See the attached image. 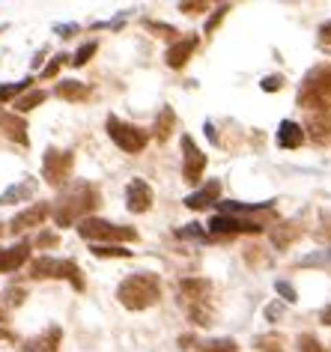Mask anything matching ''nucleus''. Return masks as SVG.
<instances>
[{
  "instance_id": "nucleus-28",
  "label": "nucleus",
  "mask_w": 331,
  "mask_h": 352,
  "mask_svg": "<svg viewBox=\"0 0 331 352\" xmlns=\"http://www.w3.org/2000/svg\"><path fill=\"white\" fill-rule=\"evenodd\" d=\"M272 206V200H266V204H221L224 215H233V212H260V209H269Z\"/></svg>"
},
{
  "instance_id": "nucleus-7",
  "label": "nucleus",
  "mask_w": 331,
  "mask_h": 352,
  "mask_svg": "<svg viewBox=\"0 0 331 352\" xmlns=\"http://www.w3.org/2000/svg\"><path fill=\"white\" fill-rule=\"evenodd\" d=\"M206 170V155L200 153V146L194 144L191 135H182V173L188 182H197Z\"/></svg>"
},
{
  "instance_id": "nucleus-26",
  "label": "nucleus",
  "mask_w": 331,
  "mask_h": 352,
  "mask_svg": "<svg viewBox=\"0 0 331 352\" xmlns=\"http://www.w3.org/2000/svg\"><path fill=\"white\" fill-rule=\"evenodd\" d=\"M254 346L260 352H284V338L281 334H260L254 340Z\"/></svg>"
},
{
  "instance_id": "nucleus-33",
  "label": "nucleus",
  "mask_w": 331,
  "mask_h": 352,
  "mask_svg": "<svg viewBox=\"0 0 331 352\" xmlns=\"http://www.w3.org/2000/svg\"><path fill=\"white\" fill-rule=\"evenodd\" d=\"M176 236H182V239H206V230L200 224H185L176 230Z\"/></svg>"
},
{
  "instance_id": "nucleus-45",
  "label": "nucleus",
  "mask_w": 331,
  "mask_h": 352,
  "mask_svg": "<svg viewBox=\"0 0 331 352\" xmlns=\"http://www.w3.org/2000/svg\"><path fill=\"white\" fill-rule=\"evenodd\" d=\"M266 316H269V320H275V316H281V307L272 305V307H269V311H266Z\"/></svg>"
},
{
  "instance_id": "nucleus-10",
  "label": "nucleus",
  "mask_w": 331,
  "mask_h": 352,
  "mask_svg": "<svg viewBox=\"0 0 331 352\" xmlns=\"http://www.w3.org/2000/svg\"><path fill=\"white\" fill-rule=\"evenodd\" d=\"M209 230L212 233H263V224L242 221V218H233V215H215L209 221Z\"/></svg>"
},
{
  "instance_id": "nucleus-14",
  "label": "nucleus",
  "mask_w": 331,
  "mask_h": 352,
  "mask_svg": "<svg viewBox=\"0 0 331 352\" xmlns=\"http://www.w3.org/2000/svg\"><path fill=\"white\" fill-rule=\"evenodd\" d=\"M197 36H182L176 39L173 45L168 48V66L170 69H182L191 60V54H194V48H197Z\"/></svg>"
},
{
  "instance_id": "nucleus-31",
  "label": "nucleus",
  "mask_w": 331,
  "mask_h": 352,
  "mask_svg": "<svg viewBox=\"0 0 331 352\" xmlns=\"http://www.w3.org/2000/svg\"><path fill=\"white\" fill-rule=\"evenodd\" d=\"M144 28H146V30H152V33H161V36H170V39L182 36L176 28H170V24H161V21H152V19H146V21H144Z\"/></svg>"
},
{
  "instance_id": "nucleus-39",
  "label": "nucleus",
  "mask_w": 331,
  "mask_h": 352,
  "mask_svg": "<svg viewBox=\"0 0 331 352\" xmlns=\"http://www.w3.org/2000/svg\"><path fill=\"white\" fill-rule=\"evenodd\" d=\"M66 60H69L66 54H57V57L45 66V72H42V75H45V78H54V75H57V69H60V63H66Z\"/></svg>"
},
{
  "instance_id": "nucleus-40",
  "label": "nucleus",
  "mask_w": 331,
  "mask_h": 352,
  "mask_svg": "<svg viewBox=\"0 0 331 352\" xmlns=\"http://www.w3.org/2000/svg\"><path fill=\"white\" fill-rule=\"evenodd\" d=\"M301 263H304V266H317V263H331V251H322V254H313V257H304Z\"/></svg>"
},
{
  "instance_id": "nucleus-17",
  "label": "nucleus",
  "mask_w": 331,
  "mask_h": 352,
  "mask_svg": "<svg viewBox=\"0 0 331 352\" xmlns=\"http://www.w3.org/2000/svg\"><path fill=\"white\" fill-rule=\"evenodd\" d=\"M27 257H30V245L27 242H19L10 251H0V272H15L19 266L27 263Z\"/></svg>"
},
{
  "instance_id": "nucleus-34",
  "label": "nucleus",
  "mask_w": 331,
  "mask_h": 352,
  "mask_svg": "<svg viewBox=\"0 0 331 352\" xmlns=\"http://www.w3.org/2000/svg\"><path fill=\"white\" fill-rule=\"evenodd\" d=\"M227 12H230V3H221V6H218V10L212 12V19L206 21V33H215V28L224 21V15H227Z\"/></svg>"
},
{
  "instance_id": "nucleus-2",
  "label": "nucleus",
  "mask_w": 331,
  "mask_h": 352,
  "mask_svg": "<svg viewBox=\"0 0 331 352\" xmlns=\"http://www.w3.org/2000/svg\"><path fill=\"white\" fill-rule=\"evenodd\" d=\"M119 305L128 311H146L161 298V284L152 272H141V275H128L123 284L117 287Z\"/></svg>"
},
{
  "instance_id": "nucleus-41",
  "label": "nucleus",
  "mask_w": 331,
  "mask_h": 352,
  "mask_svg": "<svg viewBox=\"0 0 331 352\" xmlns=\"http://www.w3.org/2000/svg\"><path fill=\"white\" fill-rule=\"evenodd\" d=\"M317 239L319 242H331V218L322 221V230H317Z\"/></svg>"
},
{
  "instance_id": "nucleus-37",
  "label": "nucleus",
  "mask_w": 331,
  "mask_h": 352,
  "mask_svg": "<svg viewBox=\"0 0 331 352\" xmlns=\"http://www.w3.org/2000/svg\"><path fill=\"white\" fill-rule=\"evenodd\" d=\"M275 289H277V296H284V302H295V298H299V296H295V287L286 284V280H277Z\"/></svg>"
},
{
  "instance_id": "nucleus-48",
  "label": "nucleus",
  "mask_w": 331,
  "mask_h": 352,
  "mask_svg": "<svg viewBox=\"0 0 331 352\" xmlns=\"http://www.w3.org/2000/svg\"><path fill=\"white\" fill-rule=\"evenodd\" d=\"M0 322H6V311H3V307H0Z\"/></svg>"
},
{
  "instance_id": "nucleus-36",
  "label": "nucleus",
  "mask_w": 331,
  "mask_h": 352,
  "mask_svg": "<svg viewBox=\"0 0 331 352\" xmlns=\"http://www.w3.org/2000/svg\"><path fill=\"white\" fill-rule=\"evenodd\" d=\"M260 87H263V93H277V90L284 87V78H281V75H266Z\"/></svg>"
},
{
  "instance_id": "nucleus-22",
  "label": "nucleus",
  "mask_w": 331,
  "mask_h": 352,
  "mask_svg": "<svg viewBox=\"0 0 331 352\" xmlns=\"http://www.w3.org/2000/svg\"><path fill=\"white\" fill-rule=\"evenodd\" d=\"M33 191H36V179H24L21 186H12V188H6V191H3V195H0V204H3V206L19 204V200L30 197Z\"/></svg>"
},
{
  "instance_id": "nucleus-9",
  "label": "nucleus",
  "mask_w": 331,
  "mask_h": 352,
  "mask_svg": "<svg viewBox=\"0 0 331 352\" xmlns=\"http://www.w3.org/2000/svg\"><path fill=\"white\" fill-rule=\"evenodd\" d=\"M0 131H3L10 140H15V144H21V146L30 144L27 122H24V117H19L15 111H3V108H0Z\"/></svg>"
},
{
  "instance_id": "nucleus-15",
  "label": "nucleus",
  "mask_w": 331,
  "mask_h": 352,
  "mask_svg": "<svg viewBox=\"0 0 331 352\" xmlns=\"http://www.w3.org/2000/svg\"><path fill=\"white\" fill-rule=\"evenodd\" d=\"M301 233H304L301 221H281V224H275V230H272V245L277 251H286Z\"/></svg>"
},
{
  "instance_id": "nucleus-5",
  "label": "nucleus",
  "mask_w": 331,
  "mask_h": 352,
  "mask_svg": "<svg viewBox=\"0 0 331 352\" xmlns=\"http://www.w3.org/2000/svg\"><path fill=\"white\" fill-rule=\"evenodd\" d=\"M104 129H108L111 140L123 149V153H141V149L150 144V135L141 129V126H132V122H123L119 117H108L104 122Z\"/></svg>"
},
{
  "instance_id": "nucleus-12",
  "label": "nucleus",
  "mask_w": 331,
  "mask_h": 352,
  "mask_svg": "<svg viewBox=\"0 0 331 352\" xmlns=\"http://www.w3.org/2000/svg\"><path fill=\"white\" fill-rule=\"evenodd\" d=\"M126 204L132 212H146L152 206V188L144 179H132L126 188Z\"/></svg>"
},
{
  "instance_id": "nucleus-20",
  "label": "nucleus",
  "mask_w": 331,
  "mask_h": 352,
  "mask_svg": "<svg viewBox=\"0 0 331 352\" xmlns=\"http://www.w3.org/2000/svg\"><path fill=\"white\" fill-rule=\"evenodd\" d=\"M54 93L63 102H87V99H90V87L81 84V81H60Z\"/></svg>"
},
{
  "instance_id": "nucleus-8",
  "label": "nucleus",
  "mask_w": 331,
  "mask_h": 352,
  "mask_svg": "<svg viewBox=\"0 0 331 352\" xmlns=\"http://www.w3.org/2000/svg\"><path fill=\"white\" fill-rule=\"evenodd\" d=\"M209 280L203 278H182L179 280V302H185L188 307H200L206 302V296H209Z\"/></svg>"
},
{
  "instance_id": "nucleus-32",
  "label": "nucleus",
  "mask_w": 331,
  "mask_h": 352,
  "mask_svg": "<svg viewBox=\"0 0 331 352\" xmlns=\"http://www.w3.org/2000/svg\"><path fill=\"white\" fill-rule=\"evenodd\" d=\"M299 352H328V349L322 346L313 334H301V338H299Z\"/></svg>"
},
{
  "instance_id": "nucleus-25",
  "label": "nucleus",
  "mask_w": 331,
  "mask_h": 352,
  "mask_svg": "<svg viewBox=\"0 0 331 352\" xmlns=\"http://www.w3.org/2000/svg\"><path fill=\"white\" fill-rule=\"evenodd\" d=\"M54 272H57V260H54V257H39V260L30 266V278H36V280L54 278Z\"/></svg>"
},
{
  "instance_id": "nucleus-29",
  "label": "nucleus",
  "mask_w": 331,
  "mask_h": 352,
  "mask_svg": "<svg viewBox=\"0 0 331 352\" xmlns=\"http://www.w3.org/2000/svg\"><path fill=\"white\" fill-rule=\"evenodd\" d=\"M33 81L30 78H24V81H19V84H6V87H0V102H10V99H19V96L27 90Z\"/></svg>"
},
{
  "instance_id": "nucleus-23",
  "label": "nucleus",
  "mask_w": 331,
  "mask_h": 352,
  "mask_svg": "<svg viewBox=\"0 0 331 352\" xmlns=\"http://www.w3.org/2000/svg\"><path fill=\"white\" fill-rule=\"evenodd\" d=\"M54 278H66V280H69V284H72L75 289H84L81 269H78L72 260H57V272H54Z\"/></svg>"
},
{
  "instance_id": "nucleus-49",
  "label": "nucleus",
  "mask_w": 331,
  "mask_h": 352,
  "mask_svg": "<svg viewBox=\"0 0 331 352\" xmlns=\"http://www.w3.org/2000/svg\"><path fill=\"white\" fill-rule=\"evenodd\" d=\"M0 236H3V227H0Z\"/></svg>"
},
{
  "instance_id": "nucleus-4",
  "label": "nucleus",
  "mask_w": 331,
  "mask_h": 352,
  "mask_svg": "<svg viewBox=\"0 0 331 352\" xmlns=\"http://www.w3.org/2000/svg\"><path fill=\"white\" fill-rule=\"evenodd\" d=\"M78 233L84 239H95V242H132L137 239L135 227H119V224H111V221H102V218H87V221L78 224Z\"/></svg>"
},
{
  "instance_id": "nucleus-18",
  "label": "nucleus",
  "mask_w": 331,
  "mask_h": 352,
  "mask_svg": "<svg viewBox=\"0 0 331 352\" xmlns=\"http://www.w3.org/2000/svg\"><path fill=\"white\" fill-rule=\"evenodd\" d=\"M301 140H304V129L299 126V122L284 120L281 126H277V146L295 149V146H301Z\"/></svg>"
},
{
  "instance_id": "nucleus-27",
  "label": "nucleus",
  "mask_w": 331,
  "mask_h": 352,
  "mask_svg": "<svg viewBox=\"0 0 331 352\" xmlns=\"http://www.w3.org/2000/svg\"><path fill=\"white\" fill-rule=\"evenodd\" d=\"M236 340H230V338H218V340H206V343H200V349L197 352H236Z\"/></svg>"
},
{
  "instance_id": "nucleus-11",
  "label": "nucleus",
  "mask_w": 331,
  "mask_h": 352,
  "mask_svg": "<svg viewBox=\"0 0 331 352\" xmlns=\"http://www.w3.org/2000/svg\"><path fill=\"white\" fill-rule=\"evenodd\" d=\"M48 212H51V206H48V204H42V200H39V204H33L30 209H24V212H19V215L12 218V224H10V227H12V233L30 230V227H39V224L48 218Z\"/></svg>"
},
{
  "instance_id": "nucleus-13",
  "label": "nucleus",
  "mask_w": 331,
  "mask_h": 352,
  "mask_svg": "<svg viewBox=\"0 0 331 352\" xmlns=\"http://www.w3.org/2000/svg\"><path fill=\"white\" fill-rule=\"evenodd\" d=\"M304 131H308V138L313 140V144H328L331 140V117L328 111H317L308 117V126H304Z\"/></svg>"
},
{
  "instance_id": "nucleus-38",
  "label": "nucleus",
  "mask_w": 331,
  "mask_h": 352,
  "mask_svg": "<svg viewBox=\"0 0 331 352\" xmlns=\"http://www.w3.org/2000/svg\"><path fill=\"white\" fill-rule=\"evenodd\" d=\"M179 10L188 15H197V12H206V3H200V0H182Z\"/></svg>"
},
{
  "instance_id": "nucleus-42",
  "label": "nucleus",
  "mask_w": 331,
  "mask_h": 352,
  "mask_svg": "<svg viewBox=\"0 0 331 352\" xmlns=\"http://www.w3.org/2000/svg\"><path fill=\"white\" fill-rule=\"evenodd\" d=\"M57 245V236L54 233H42L39 236V248H54Z\"/></svg>"
},
{
  "instance_id": "nucleus-43",
  "label": "nucleus",
  "mask_w": 331,
  "mask_h": 352,
  "mask_svg": "<svg viewBox=\"0 0 331 352\" xmlns=\"http://www.w3.org/2000/svg\"><path fill=\"white\" fill-rule=\"evenodd\" d=\"M319 39L326 42V45H331V21H326V24L319 28Z\"/></svg>"
},
{
  "instance_id": "nucleus-16",
  "label": "nucleus",
  "mask_w": 331,
  "mask_h": 352,
  "mask_svg": "<svg viewBox=\"0 0 331 352\" xmlns=\"http://www.w3.org/2000/svg\"><path fill=\"white\" fill-rule=\"evenodd\" d=\"M221 197V182L218 179H209L206 182V188H200V191H194V195H188L185 197V206L188 209H206V206H215V200Z\"/></svg>"
},
{
  "instance_id": "nucleus-24",
  "label": "nucleus",
  "mask_w": 331,
  "mask_h": 352,
  "mask_svg": "<svg viewBox=\"0 0 331 352\" xmlns=\"http://www.w3.org/2000/svg\"><path fill=\"white\" fill-rule=\"evenodd\" d=\"M42 102H45V93H42V90H27L24 96H19V99H15V111H19V113H27V111H33V108H39Z\"/></svg>"
},
{
  "instance_id": "nucleus-1",
  "label": "nucleus",
  "mask_w": 331,
  "mask_h": 352,
  "mask_svg": "<svg viewBox=\"0 0 331 352\" xmlns=\"http://www.w3.org/2000/svg\"><path fill=\"white\" fill-rule=\"evenodd\" d=\"M99 206V191H95L90 182H75L72 188H66L63 195L57 197L54 206V221L57 227H72L87 221V215Z\"/></svg>"
},
{
  "instance_id": "nucleus-47",
  "label": "nucleus",
  "mask_w": 331,
  "mask_h": 352,
  "mask_svg": "<svg viewBox=\"0 0 331 352\" xmlns=\"http://www.w3.org/2000/svg\"><path fill=\"white\" fill-rule=\"evenodd\" d=\"M0 340H12V334H10V331H3V329H0Z\"/></svg>"
},
{
  "instance_id": "nucleus-35",
  "label": "nucleus",
  "mask_w": 331,
  "mask_h": 352,
  "mask_svg": "<svg viewBox=\"0 0 331 352\" xmlns=\"http://www.w3.org/2000/svg\"><path fill=\"white\" fill-rule=\"evenodd\" d=\"M93 54H95V42H87V45L78 48V54L72 57V66H84V63H87V60H90Z\"/></svg>"
},
{
  "instance_id": "nucleus-6",
  "label": "nucleus",
  "mask_w": 331,
  "mask_h": 352,
  "mask_svg": "<svg viewBox=\"0 0 331 352\" xmlns=\"http://www.w3.org/2000/svg\"><path fill=\"white\" fill-rule=\"evenodd\" d=\"M72 164H75V155L69 153V149L48 146L45 155H42V176H45L48 186L60 188L69 176H72Z\"/></svg>"
},
{
  "instance_id": "nucleus-44",
  "label": "nucleus",
  "mask_w": 331,
  "mask_h": 352,
  "mask_svg": "<svg viewBox=\"0 0 331 352\" xmlns=\"http://www.w3.org/2000/svg\"><path fill=\"white\" fill-rule=\"evenodd\" d=\"M57 33H63V36H72V33H78V24H66V28H57Z\"/></svg>"
},
{
  "instance_id": "nucleus-19",
  "label": "nucleus",
  "mask_w": 331,
  "mask_h": 352,
  "mask_svg": "<svg viewBox=\"0 0 331 352\" xmlns=\"http://www.w3.org/2000/svg\"><path fill=\"white\" fill-rule=\"evenodd\" d=\"M173 131H176V113H173V108H161V113L155 117V126H152V135L159 144H164Z\"/></svg>"
},
{
  "instance_id": "nucleus-3",
  "label": "nucleus",
  "mask_w": 331,
  "mask_h": 352,
  "mask_svg": "<svg viewBox=\"0 0 331 352\" xmlns=\"http://www.w3.org/2000/svg\"><path fill=\"white\" fill-rule=\"evenodd\" d=\"M299 104L310 113L331 108V66H313L301 81Z\"/></svg>"
},
{
  "instance_id": "nucleus-46",
  "label": "nucleus",
  "mask_w": 331,
  "mask_h": 352,
  "mask_svg": "<svg viewBox=\"0 0 331 352\" xmlns=\"http://www.w3.org/2000/svg\"><path fill=\"white\" fill-rule=\"evenodd\" d=\"M322 322L331 325V307H326V311H322Z\"/></svg>"
},
{
  "instance_id": "nucleus-30",
  "label": "nucleus",
  "mask_w": 331,
  "mask_h": 352,
  "mask_svg": "<svg viewBox=\"0 0 331 352\" xmlns=\"http://www.w3.org/2000/svg\"><path fill=\"white\" fill-rule=\"evenodd\" d=\"M95 257H132V251H126V248H119V245H95L93 248Z\"/></svg>"
},
{
  "instance_id": "nucleus-21",
  "label": "nucleus",
  "mask_w": 331,
  "mask_h": 352,
  "mask_svg": "<svg viewBox=\"0 0 331 352\" xmlns=\"http://www.w3.org/2000/svg\"><path fill=\"white\" fill-rule=\"evenodd\" d=\"M60 340H63V331H60V325H51V329L42 334V338H36L30 343V352H54L60 346Z\"/></svg>"
}]
</instances>
